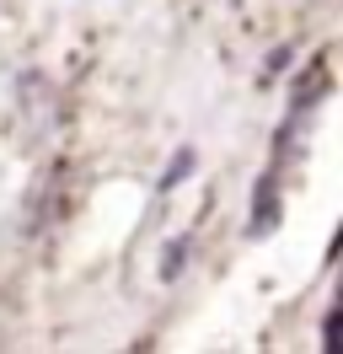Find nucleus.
<instances>
[{"mask_svg":"<svg viewBox=\"0 0 343 354\" xmlns=\"http://www.w3.org/2000/svg\"><path fill=\"white\" fill-rule=\"evenodd\" d=\"M290 59H295V48H274V59H268V70H284Z\"/></svg>","mask_w":343,"mask_h":354,"instance_id":"4","label":"nucleus"},{"mask_svg":"<svg viewBox=\"0 0 343 354\" xmlns=\"http://www.w3.org/2000/svg\"><path fill=\"white\" fill-rule=\"evenodd\" d=\"M193 167H198V151H193V145H183V151H177V156L167 161V172L156 177V194H172L177 183H188V177H193Z\"/></svg>","mask_w":343,"mask_h":354,"instance_id":"2","label":"nucleus"},{"mask_svg":"<svg viewBox=\"0 0 343 354\" xmlns=\"http://www.w3.org/2000/svg\"><path fill=\"white\" fill-rule=\"evenodd\" d=\"M279 225V172H268L252 194V221H247V236H268Z\"/></svg>","mask_w":343,"mask_h":354,"instance_id":"1","label":"nucleus"},{"mask_svg":"<svg viewBox=\"0 0 343 354\" xmlns=\"http://www.w3.org/2000/svg\"><path fill=\"white\" fill-rule=\"evenodd\" d=\"M188 252H193V236H177V242H167V258H161V279H177L183 268H188Z\"/></svg>","mask_w":343,"mask_h":354,"instance_id":"3","label":"nucleus"}]
</instances>
